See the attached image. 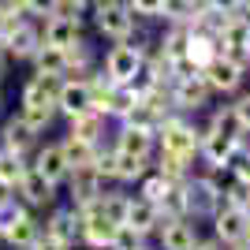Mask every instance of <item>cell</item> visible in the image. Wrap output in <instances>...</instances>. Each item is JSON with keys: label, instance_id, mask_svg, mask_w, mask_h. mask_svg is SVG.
<instances>
[{"label": "cell", "instance_id": "44dd1931", "mask_svg": "<svg viewBox=\"0 0 250 250\" xmlns=\"http://www.w3.org/2000/svg\"><path fill=\"white\" fill-rule=\"evenodd\" d=\"M0 142H4L0 149H8V153L26 157V149L34 146V131H30L26 124H22L19 116H15V120H8V124H4V131H0Z\"/></svg>", "mask_w": 250, "mask_h": 250}, {"label": "cell", "instance_id": "6da1fadb", "mask_svg": "<svg viewBox=\"0 0 250 250\" xmlns=\"http://www.w3.org/2000/svg\"><path fill=\"white\" fill-rule=\"evenodd\" d=\"M153 135H157V142H161V149H168V153L183 157V161H194V157H198L202 131H194V124H187L183 116H165Z\"/></svg>", "mask_w": 250, "mask_h": 250}, {"label": "cell", "instance_id": "8fae6325", "mask_svg": "<svg viewBox=\"0 0 250 250\" xmlns=\"http://www.w3.org/2000/svg\"><path fill=\"white\" fill-rule=\"evenodd\" d=\"M15 194H19L26 206H52V202H56V183L45 179L42 172L30 165L26 172H22V179L15 183Z\"/></svg>", "mask_w": 250, "mask_h": 250}, {"label": "cell", "instance_id": "603a6c76", "mask_svg": "<svg viewBox=\"0 0 250 250\" xmlns=\"http://www.w3.org/2000/svg\"><path fill=\"white\" fill-rule=\"evenodd\" d=\"M60 149H63V161H67V168H90L94 165V153H97V142H83V138H75V135H67L60 142Z\"/></svg>", "mask_w": 250, "mask_h": 250}, {"label": "cell", "instance_id": "d4e9b609", "mask_svg": "<svg viewBox=\"0 0 250 250\" xmlns=\"http://www.w3.org/2000/svg\"><path fill=\"white\" fill-rule=\"evenodd\" d=\"M30 60H34V67H38V75H56V79H63V75H67V52H63V49L42 45Z\"/></svg>", "mask_w": 250, "mask_h": 250}, {"label": "cell", "instance_id": "7c38bea8", "mask_svg": "<svg viewBox=\"0 0 250 250\" xmlns=\"http://www.w3.org/2000/svg\"><path fill=\"white\" fill-rule=\"evenodd\" d=\"M83 42V19H63V15H49L42 26V45L52 49H71Z\"/></svg>", "mask_w": 250, "mask_h": 250}, {"label": "cell", "instance_id": "e575fe53", "mask_svg": "<svg viewBox=\"0 0 250 250\" xmlns=\"http://www.w3.org/2000/svg\"><path fill=\"white\" fill-rule=\"evenodd\" d=\"M138 183H142V187H138V198L153 202V206L161 202V194H165V187H168V179H165V176H157V172H153V176H142Z\"/></svg>", "mask_w": 250, "mask_h": 250}, {"label": "cell", "instance_id": "7dc6e473", "mask_svg": "<svg viewBox=\"0 0 250 250\" xmlns=\"http://www.w3.org/2000/svg\"><path fill=\"white\" fill-rule=\"evenodd\" d=\"M4 71H8V56L0 52V79H4Z\"/></svg>", "mask_w": 250, "mask_h": 250}, {"label": "cell", "instance_id": "7402d4cb", "mask_svg": "<svg viewBox=\"0 0 250 250\" xmlns=\"http://www.w3.org/2000/svg\"><path fill=\"white\" fill-rule=\"evenodd\" d=\"M104 120H108V116H101L97 108H86V112L71 116V131H67V135L83 138V142H101V135H104Z\"/></svg>", "mask_w": 250, "mask_h": 250}, {"label": "cell", "instance_id": "1f68e13d", "mask_svg": "<svg viewBox=\"0 0 250 250\" xmlns=\"http://www.w3.org/2000/svg\"><path fill=\"white\" fill-rule=\"evenodd\" d=\"M142 247H146V235H142V231H135L131 224H116L108 250H142Z\"/></svg>", "mask_w": 250, "mask_h": 250}, {"label": "cell", "instance_id": "d6a6232c", "mask_svg": "<svg viewBox=\"0 0 250 250\" xmlns=\"http://www.w3.org/2000/svg\"><path fill=\"white\" fill-rule=\"evenodd\" d=\"M26 168H30V165H26V157L0 149V179H4V183H11V187H15V183L22 179V172H26Z\"/></svg>", "mask_w": 250, "mask_h": 250}, {"label": "cell", "instance_id": "f6af8a7d", "mask_svg": "<svg viewBox=\"0 0 250 250\" xmlns=\"http://www.w3.org/2000/svg\"><path fill=\"white\" fill-rule=\"evenodd\" d=\"M209 8H213V11H235V8H239V0H209Z\"/></svg>", "mask_w": 250, "mask_h": 250}, {"label": "cell", "instance_id": "f5cc1de1", "mask_svg": "<svg viewBox=\"0 0 250 250\" xmlns=\"http://www.w3.org/2000/svg\"><path fill=\"white\" fill-rule=\"evenodd\" d=\"M247 250H250V239H247Z\"/></svg>", "mask_w": 250, "mask_h": 250}, {"label": "cell", "instance_id": "f546056e", "mask_svg": "<svg viewBox=\"0 0 250 250\" xmlns=\"http://www.w3.org/2000/svg\"><path fill=\"white\" fill-rule=\"evenodd\" d=\"M127 194H120V190H101V198H97V209H101L104 217L112 220V224H124L127 217Z\"/></svg>", "mask_w": 250, "mask_h": 250}, {"label": "cell", "instance_id": "9c48e42d", "mask_svg": "<svg viewBox=\"0 0 250 250\" xmlns=\"http://www.w3.org/2000/svg\"><path fill=\"white\" fill-rule=\"evenodd\" d=\"M38 49H42V26L30 22V19H22L19 26L4 38V56H11V60H30Z\"/></svg>", "mask_w": 250, "mask_h": 250}, {"label": "cell", "instance_id": "816d5d0a", "mask_svg": "<svg viewBox=\"0 0 250 250\" xmlns=\"http://www.w3.org/2000/svg\"><path fill=\"white\" fill-rule=\"evenodd\" d=\"M0 52H4V42H0Z\"/></svg>", "mask_w": 250, "mask_h": 250}, {"label": "cell", "instance_id": "277c9868", "mask_svg": "<svg viewBox=\"0 0 250 250\" xmlns=\"http://www.w3.org/2000/svg\"><path fill=\"white\" fill-rule=\"evenodd\" d=\"M168 101L176 104L179 112H198V108H206L209 104V86L206 79L198 75H187V79H172L168 83Z\"/></svg>", "mask_w": 250, "mask_h": 250}, {"label": "cell", "instance_id": "30bf717a", "mask_svg": "<svg viewBox=\"0 0 250 250\" xmlns=\"http://www.w3.org/2000/svg\"><path fill=\"white\" fill-rule=\"evenodd\" d=\"M157 235H161V250H190L198 239V228L190 224V217H161Z\"/></svg>", "mask_w": 250, "mask_h": 250}, {"label": "cell", "instance_id": "7bdbcfd3", "mask_svg": "<svg viewBox=\"0 0 250 250\" xmlns=\"http://www.w3.org/2000/svg\"><path fill=\"white\" fill-rule=\"evenodd\" d=\"M0 15H22V0H0Z\"/></svg>", "mask_w": 250, "mask_h": 250}, {"label": "cell", "instance_id": "60d3db41", "mask_svg": "<svg viewBox=\"0 0 250 250\" xmlns=\"http://www.w3.org/2000/svg\"><path fill=\"white\" fill-rule=\"evenodd\" d=\"M231 112H235V120H239L243 127H250V94H247V97H239V101L231 104Z\"/></svg>", "mask_w": 250, "mask_h": 250}, {"label": "cell", "instance_id": "bcb514c9", "mask_svg": "<svg viewBox=\"0 0 250 250\" xmlns=\"http://www.w3.org/2000/svg\"><path fill=\"white\" fill-rule=\"evenodd\" d=\"M11 194H15V187H11V183H4V179H0V202H8Z\"/></svg>", "mask_w": 250, "mask_h": 250}, {"label": "cell", "instance_id": "681fc988", "mask_svg": "<svg viewBox=\"0 0 250 250\" xmlns=\"http://www.w3.org/2000/svg\"><path fill=\"white\" fill-rule=\"evenodd\" d=\"M71 4H83V8H86V4H90V0H71Z\"/></svg>", "mask_w": 250, "mask_h": 250}, {"label": "cell", "instance_id": "52a82bcc", "mask_svg": "<svg viewBox=\"0 0 250 250\" xmlns=\"http://www.w3.org/2000/svg\"><path fill=\"white\" fill-rule=\"evenodd\" d=\"M86 108H94V94H90V83L83 75H67L60 79V94H56V112H63L67 120Z\"/></svg>", "mask_w": 250, "mask_h": 250}, {"label": "cell", "instance_id": "4316f807", "mask_svg": "<svg viewBox=\"0 0 250 250\" xmlns=\"http://www.w3.org/2000/svg\"><path fill=\"white\" fill-rule=\"evenodd\" d=\"M146 168H149V157H135V153H120V149H116V179H120V183L142 179Z\"/></svg>", "mask_w": 250, "mask_h": 250}, {"label": "cell", "instance_id": "5b68a950", "mask_svg": "<svg viewBox=\"0 0 250 250\" xmlns=\"http://www.w3.org/2000/svg\"><path fill=\"white\" fill-rule=\"evenodd\" d=\"M247 228H250V213L239 206H220L213 213V231H217V239L224 247H243Z\"/></svg>", "mask_w": 250, "mask_h": 250}, {"label": "cell", "instance_id": "2e32d148", "mask_svg": "<svg viewBox=\"0 0 250 250\" xmlns=\"http://www.w3.org/2000/svg\"><path fill=\"white\" fill-rule=\"evenodd\" d=\"M38 239H42V220L30 217L26 209L15 217V224L4 231V243H8V247H15V250H30Z\"/></svg>", "mask_w": 250, "mask_h": 250}, {"label": "cell", "instance_id": "5bb4252c", "mask_svg": "<svg viewBox=\"0 0 250 250\" xmlns=\"http://www.w3.org/2000/svg\"><path fill=\"white\" fill-rule=\"evenodd\" d=\"M67 190H71V202H75L71 209H83L101 198L104 179H97L94 168H75V172H67Z\"/></svg>", "mask_w": 250, "mask_h": 250}, {"label": "cell", "instance_id": "484cf974", "mask_svg": "<svg viewBox=\"0 0 250 250\" xmlns=\"http://www.w3.org/2000/svg\"><path fill=\"white\" fill-rule=\"evenodd\" d=\"M187 42H190V22H168V30H165V38L157 42V49L165 52L168 60H176V56H183Z\"/></svg>", "mask_w": 250, "mask_h": 250}, {"label": "cell", "instance_id": "f35d334b", "mask_svg": "<svg viewBox=\"0 0 250 250\" xmlns=\"http://www.w3.org/2000/svg\"><path fill=\"white\" fill-rule=\"evenodd\" d=\"M19 213H22V206L15 202V194H11L8 202H0V235H4V231L15 224V217H19Z\"/></svg>", "mask_w": 250, "mask_h": 250}, {"label": "cell", "instance_id": "f907efd6", "mask_svg": "<svg viewBox=\"0 0 250 250\" xmlns=\"http://www.w3.org/2000/svg\"><path fill=\"white\" fill-rule=\"evenodd\" d=\"M247 49H250V26H247Z\"/></svg>", "mask_w": 250, "mask_h": 250}, {"label": "cell", "instance_id": "d590c367", "mask_svg": "<svg viewBox=\"0 0 250 250\" xmlns=\"http://www.w3.org/2000/svg\"><path fill=\"white\" fill-rule=\"evenodd\" d=\"M97 172V179H116V149H101L97 146L94 153V165H90Z\"/></svg>", "mask_w": 250, "mask_h": 250}, {"label": "cell", "instance_id": "9a60e30c", "mask_svg": "<svg viewBox=\"0 0 250 250\" xmlns=\"http://www.w3.org/2000/svg\"><path fill=\"white\" fill-rule=\"evenodd\" d=\"M42 231L49 239L63 243V247H75V243H79V213H75V209H56L42 224Z\"/></svg>", "mask_w": 250, "mask_h": 250}, {"label": "cell", "instance_id": "f1b7e54d", "mask_svg": "<svg viewBox=\"0 0 250 250\" xmlns=\"http://www.w3.org/2000/svg\"><path fill=\"white\" fill-rule=\"evenodd\" d=\"M157 176H165L168 183H179V179L190 176V161H183V157L161 149V157H157Z\"/></svg>", "mask_w": 250, "mask_h": 250}, {"label": "cell", "instance_id": "74e56055", "mask_svg": "<svg viewBox=\"0 0 250 250\" xmlns=\"http://www.w3.org/2000/svg\"><path fill=\"white\" fill-rule=\"evenodd\" d=\"M52 8H56V0H22V15L26 19H49Z\"/></svg>", "mask_w": 250, "mask_h": 250}, {"label": "cell", "instance_id": "ab89813d", "mask_svg": "<svg viewBox=\"0 0 250 250\" xmlns=\"http://www.w3.org/2000/svg\"><path fill=\"white\" fill-rule=\"evenodd\" d=\"M127 8L135 11V19H157L161 0H127Z\"/></svg>", "mask_w": 250, "mask_h": 250}, {"label": "cell", "instance_id": "db71d44e", "mask_svg": "<svg viewBox=\"0 0 250 250\" xmlns=\"http://www.w3.org/2000/svg\"><path fill=\"white\" fill-rule=\"evenodd\" d=\"M142 250H146V247H142Z\"/></svg>", "mask_w": 250, "mask_h": 250}, {"label": "cell", "instance_id": "d6986e66", "mask_svg": "<svg viewBox=\"0 0 250 250\" xmlns=\"http://www.w3.org/2000/svg\"><path fill=\"white\" fill-rule=\"evenodd\" d=\"M60 94V79L56 75H30V83L22 86V104H56Z\"/></svg>", "mask_w": 250, "mask_h": 250}, {"label": "cell", "instance_id": "8d00e7d4", "mask_svg": "<svg viewBox=\"0 0 250 250\" xmlns=\"http://www.w3.org/2000/svg\"><path fill=\"white\" fill-rule=\"evenodd\" d=\"M217 52L224 56V60L239 63L243 71H250V49H247V45H217Z\"/></svg>", "mask_w": 250, "mask_h": 250}, {"label": "cell", "instance_id": "ba28073f", "mask_svg": "<svg viewBox=\"0 0 250 250\" xmlns=\"http://www.w3.org/2000/svg\"><path fill=\"white\" fill-rule=\"evenodd\" d=\"M138 63H142V45H131V42H116L104 56V75L112 79V83H127L131 75L138 71Z\"/></svg>", "mask_w": 250, "mask_h": 250}, {"label": "cell", "instance_id": "e0dca14e", "mask_svg": "<svg viewBox=\"0 0 250 250\" xmlns=\"http://www.w3.org/2000/svg\"><path fill=\"white\" fill-rule=\"evenodd\" d=\"M157 146V135L153 131H142V127H120V135H116V146L120 153H135V157H149Z\"/></svg>", "mask_w": 250, "mask_h": 250}, {"label": "cell", "instance_id": "83f0119b", "mask_svg": "<svg viewBox=\"0 0 250 250\" xmlns=\"http://www.w3.org/2000/svg\"><path fill=\"white\" fill-rule=\"evenodd\" d=\"M19 120L30 127L34 135H42V131L52 127V120H56V104H22Z\"/></svg>", "mask_w": 250, "mask_h": 250}, {"label": "cell", "instance_id": "ffe728a7", "mask_svg": "<svg viewBox=\"0 0 250 250\" xmlns=\"http://www.w3.org/2000/svg\"><path fill=\"white\" fill-rule=\"evenodd\" d=\"M124 224H131L135 231L149 235V231H157V224H161V209H157L153 202H146V198H131V202H127Z\"/></svg>", "mask_w": 250, "mask_h": 250}, {"label": "cell", "instance_id": "cb8c5ba5", "mask_svg": "<svg viewBox=\"0 0 250 250\" xmlns=\"http://www.w3.org/2000/svg\"><path fill=\"white\" fill-rule=\"evenodd\" d=\"M183 56H187V60L202 71V67L217 56V38H209V34H202V30L190 26V42H187V49H183Z\"/></svg>", "mask_w": 250, "mask_h": 250}, {"label": "cell", "instance_id": "4fadbf2b", "mask_svg": "<svg viewBox=\"0 0 250 250\" xmlns=\"http://www.w3.org/2000/svg\"><path fill=\"white\" fill-rule=\"evenodd\" d=\"M198 157L206 161L209 168H228L231 157H235V138H231V135H220V131H202Z\"/></svg>", "mask_w": 250, "mask_h": 250}, {"label": "cell", "instance_id": "8992f818", "mask_svg": "<svg viewBox=\"0 0 250 250\" xmlns=\"http://www.w3.org/2000/svg\"><path fill=\"white\" fill-rule=\"evenodd\" d=\"M202 79H206L209 94H235V90H239V83L247 79V71H243L239 63L224 60V56L217 52V56L202 67Z\"/></svg>", "mask_w": 250, "mask_h": 250}, {"label": "cell", "instance_id": "3957f363", "mask_svg": "<svg viewBox=\"0 0 250 250\" xmlns=\"http://www.w3.org/2000/svg\"><path fill=\"white\" fill-rule=\"evenodd\" d=\"M183 194H187V217H213L224 206V187L213 176H194L183 179Z\"/></svg>", "mask_w": 250, "mask_h": 250}, {"label": "cell", "instance_id": "7a4b0ae2", "mask_svg": "<svg viewBox=\"0 0 250 250\" xmlns=\"http://www.w3.org/2000/svg\"><path fill=\"white\" fill-rule=\"evenodd\" d=\"M94 22L112 42H131L135 34V11L127 8V0H94Z\"/></svg>", "mask_w": 250, "mask_h": 250}, {"label": "cell", "instance_id": "836d02e7", "mask_svg": "<svg viewBox=\"0 0 250 250\" xmlns=\"http://www.w3.org/2000/svg\"><path fill=\"white\" fill-rule=\"evenodd\" d=\"M209 131H220V135H231V138H239L243 124L235 120L231 104H228V108H217V112H213V120H209Z\"/></svg>", "mask_w": 250, "mask_h": 250}, {"label": "cell", "instance_id": "b9f144b4", "mask_svg": "<svg viewBox=\"0 0 250 250\" xmlns=\"http://www.w3.org/2000/svg\"><path fill=\"white\" fill-rule=\"evenodd\" d=\"M30 250H71V247H63V243H56V239H49V235H45V231H42V239L34 243V247H30Z\"/></svg>", "mask_w": 250, "mask_h": 250}, {"label": "cell", "instance_id": "ee69618b", "mask_svg": "<svg viewBox=\"0 0 250 250\" xmlns=\"http://www.w3.org/2000/svg\"><path fill=\"white\" fill-rule=\"evenodd\" d=\"M190 250H228V247H224L220 239H194V247H190Z\"/></svg>", "mask_w": 250, "mask_h": 250}, {"label": "cell", "instance_id": "c3c4849f", "mask_svg": "<svg viewBox=\"0 0 250 250\" xmlns=\"http://www.w3.org/2000/svg\"><path fill=\"white\" fill-rule=\"evenodd\" d=\"M239 8H247V11H250V0H239Z\"/></svg>", "mask_w": 250, "mask_h": 250}, {"label": "cell", "instance_id": "ac0fdd59", "mask_svg": "<svg viewBox=\"0 0 250 250\" xmlns=\"http://www.w3.org/2000/svg\"><path fill=\"white\" fill-rule=\"evenodd\" d=\"M34 168L42 172L45 179H52L56 187H60L63 179H67V161H63V149H60V142H52V146H45V149H38V157H34Z\"/></svg>", "mask_w": 250, "mask_h": 250}, {"label": "cell", "instance_id": "4dcf8cb0", "mask_svg": "<svg viewBox=\"0 0 250 250\" xmlns=\"http://www.w3.org/2000/svg\"><path fill=\"white\" fill-rule=\"evenodd\" d=\"M194 4L190 0H161V11H157V19L165 22H194Z\"/></svg>", "mask_w": 250, "mask_h": 250}]
</instances>
